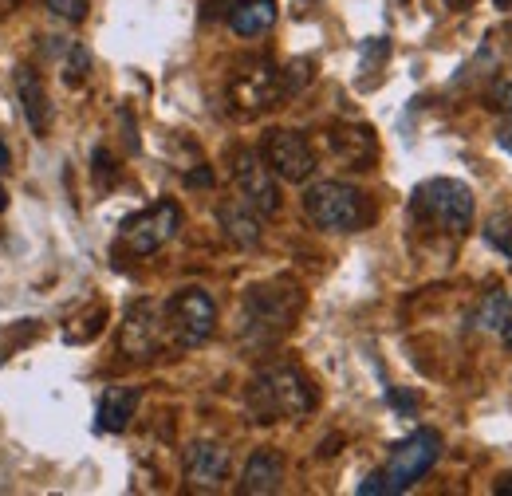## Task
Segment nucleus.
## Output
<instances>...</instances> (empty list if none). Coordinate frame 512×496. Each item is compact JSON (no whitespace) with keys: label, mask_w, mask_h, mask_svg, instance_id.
<instances>
[{"label":"nucleus","mask_w":512,"mask_h":496,"mask_svg":"<svg viewBox=\"0 0 512 496\" xmlns=\"http://www.w3.org/2000/svg\"><path fill=\"white\" fill-rule=\"evenodd\" d=\"M497 496H512V477H501V481H497Z\"/></svg>","instance_id":"nucleus-25"},{"label":"nucleus","mask_w":512,"mask_h":496,"mask_svg":"<svg viewBox=\"0 0 512 496\" xmlns=\"http://www.w3.org/2000/svg\"><path fill=\"white\" fill-rule=\"evenodd\" d=\"M229 24L237 36H264L276 24V0H237Z\"/></svg>","instance_id":"nucleus-16"},{"label":"nucleus","mask_w":512,"mask_h":496,"mask_svg":"<svg viewBox=\"0 0 512 496\" xmlns=\"http://www.w3.org/2000/svg\"><path fill=\"white\" fill-rule=\"evenodd\" d=\"M493 107H501L505 115H512V83H497L493 87Z\"/></svg>","instance_id":"nucleus-21"},{"label":"nucleus","mask_w":512,"mask_h":496,"mask_svg":"<svg viewBox=\"0 0 512 496\" xmlns=\"http://www.w3.org/2000/svg\"><path fill=\"white\" fill-rule=\"evenodd\" d=\"M485 241L512 260V213H493L485 221Z\"/></svg>","instance_id":"nucleus-17"},{"label":"nucleus","mask_w":512,"mask_h":496,"mask_svg":"<svg viewBox=\"0 0 512 496\" xmlns=\"http://www.w3.org/2000/svg\"><path fill=\"white\" fill-rule=\"evenodd\" d=\"M268 170L280 178V182H308L312 170H316V150L312 142L300 134V130H288V126H276L264 134V154Z\"/></svg>","instance_id":"nucleus-8"},{"label":"nucleus","mask_w":512,"mask_h":496,"mask_svg":"<svg viewBox=\"0 0 512 496\" xmlns=\"http://www.w3.org/2000/svg\"><path fill=\"white\" fill-rule=\"evenodd\" d=\"M16 99L24 107V119L32 126V134H44L48 130V91L32 67H16Z\"/></svg>","instance_id":"nucleus-14"},{"label":"nucleus","mask_w":512,"mask_h":496,"mask_svg":"<svg viewBox=\"0 0 512 496\" xmlns=\"http://www.w3.org/2000/svg\"><path fill=\"white\" fill-rule=\"evenodd\" d=\"M501 339L512 347V304L505 308V319H501Z\"/></svg>","instance_id":"nucleus-22"},{"label":"nucleus","mask_w":512,"mask_h":496,"mask_svg":"<svg viewBox=\"0 0 512 496\" xmlns=\"http://www.w3.org/2000/svg\"><path fill=\"white\" fill-rule=\"evenodd\" d=\"M87 67H91L87 48H83V44H71V48H67V83L83 79V75H87Z\"/></svg>","instance_id":"nucleus-19"},{"label":"nucleus","mask_w":512,"mask_h":496,"mask_svg":"<svg viewBox=\"0 0 512 496\" xmlns=\"http://www.w3.org/2000/svg\"><path fill=\"white\" fill-rule=\"evenodd\" d=\"M280 485H284V457H280V449H256L253 457H249V465H245V473H241V493L249 496H268V493H280Z\"/></svg>","instance_id":"nucleus-12"},{"label":"nucleus","mask_w":512,"mask_h":496,"mask_svg":"<svg viewBox=\"0 0 512 496\" xmlns=\"http://www.w3.org/2000/svg\"><path fill=\"white\" fill-rule=\"evenodd\" d=\"M44 8L56 12L67 24H79V20L87 16V0H44Z\"/></svg>","instance_id":"nucleus-18"},{"label":"nucleus","mask_w":512,"mask_h":496,"mask_svg":"<svg viewBox=\"0 0 512 496\" xmlns=\"http://www.w3.org/2000/svg\"><path fill=\"white\" fill-rule=\"evenodd\" d=\"M497 146L512 154V126H501V130H497Z\"/></svg>","instance_id":"nucleus-23"},{"label":"nucleus","mask_w":512,"mask_h":496,"mask_svg":"<svg viewBox=\"0 0 512 496\" xmlns=\"http://www.w3.org/2000/svg\"><path fill=\"white\" fill-rule=\"evenodd\" d=\"M438 457H442V437H438V430H414L406 441H398L383 469L386 496L414 489L438 465Z\"/></svg>","instance_id":"nucleus-5"},{"label":"nucleus","mask_w":512,"mask_h":496,"mask_svg":"<svg viewBox=\"0 0 512 496\" xmlns=\"http://www.w3.org/2000/svg\"><path fill=\"white\" fill-rule=\"evenodd\" d=\"M304 213L323 233H355L367 225V201L347 182H316L304 193Z\"/></svg>","instance_id":"nucleus-4"},{"label":"nucleus","mask_w":512,"mask_h":496,"mask_svg":"<svg viewBox=\"0 0 512 496\" xmlns=\"http://www.w3.org/2000/svg\"><path fill=\"white\" fill-rule=\"evenodd\" d=\"M229 477V449L221 441H190L186 445V481L190 489L213 493Z\"/></svg>","instance_id":"nucleus-11"},{"label":"nucleus","mask_w":512,"mask_h":496,"mask_svg":"<svg viewBox=\"0 0 512 496\" xmlns=\"http://www.w3.org/2000/svg\"><path fill=\"white\" fill-rule=\"evenodd\" d=\"M4 170H12V154H8V146H4V138H0V174Z\"/></svg>","instance_id":"nucleus-24"},{"label":"nucleus","mask_w":512,"mask_h":496,"mask_svg":"<svg viewBox=\"0 0 512 496\" xmlns=\"http://www.w3.org/2000/svg\"><path fill=\"white\" fill-rule=\"evenodd\" d=\"M473 209H477L473 189L465 182H457V178H430V182H422L414 189V213L426 217L430 225H438L449 237L469 233Z\"/></svg>","instance_id":"nucleus-3"},{"label":"nucleus","mask_w":512,"mask_h":496,"mask_svg":"<svg viewBox=\"0 0 512 496\" xmlns=\"http://www.w3.org/2000/svg\"><path fill=\"white\" fill-rule=\"evenodd\" d=\"M166 323H170V335L182 343V347H197L213 335L217 327V300L205 292V288H182L174 292V300L166 304Z\"/></svg>","instance_id":"nucleus-7"},{"label":"nucleus","mask_w":512,"mask_h":496,"mask_svg":"<svg viewBox=\"0 0 512 496\" xmlns=\"http://www.w3.org/2000/svg\"><path fill=\"white\" fill-rule=\"evenodd\" d=\"M304 308V292L296 284H256L245 292V308H241V339L245 343H272L280 339L296 311Z\"/></svg>","instance_id":"nucleus-2"},{"label":"nucleus","mask_w":512,"mask_h":496,"mask_svg":"<svg viewBox=\"0 0 512 496\" xmlns=\"http://www.w3.org/2000/svg\"><path fill=\"white\" fill-rule=\"evenodd\" d=\"M8 209V193H4V186H0V213Z\"/></svg>","instance_id":"nucleus-26"},{"label":"nucleus","mask_w":512,"mask_h":496,"mask_svg":"<svg viewBox=\"0 0 512 496\" xmlns=\"http://www.w3.org/2000/svg\"><path fill=\"white\" fill-rule=\"evenodd\" d=\"M138 398H142L138 386H111L99 402V430L103 434H123L130 418H134V410H138Z\"/></svg>","instance_id":"nucleus-15"},{"label":"nucleus","mask_w":512,"mask_h":496,"mask_svg":"<svg viewBox=\"0 0 512 496\" xmlns=\"http://www.w3.org/2000/svg\"><path fill=\"white\" fill-rule=\"evenodd\" d=\"M217 221H221V229H225V237L233 241V245L241 248H256L260 245V213L249 209L241 197H233V201H221V209H217Z\"/></svg>","instance_id":"nucleus-13"},{"label":"nucleus","mask_w":512,"mask_h":496,"mask_svg":"<svg viewBox=\"0 0 512 496\" xmlns=\"http://www.w3.org/2000/svg\"><path fill=\"white\" fill-rule=\"evenodd\" d=\"M119 347L134 363H146V359L158 355V347H162V311H158V304H150V300L130 304L127 319H123Z\"/></svg>","instance_id":"nucleus-10"},{"label":"nucleus","mask_w":512,"mask_h":496,"mask_svg":"<svg viewBox=\"0 0 512 496\" xmlns=\"http://www.w3.org/2000/svg\"><path fill=\"white\" fill-rule=\"evenodd\" d=\"M505 296L501 292H493L485 304H481V327H501V319H505Z\"/></svg>","instance_id":"nucleus-20"},{"label":"nucleus","mask_w":512,"mask_h":496,"mask_svg":"<svg viewBox=\"0 0 512 496\" xmlns=\"http://www.w3.org/2000/svg\"><path fill=\"white\" fill-rule=\"evenodd\" d=\"M249 410L256 422L276 418H304L316 410V390L296 367H268L249 386Z\"/></svg>","instance_id":"nucleus-1"},{"label":"nucleus","mask_w":512,"mask_h":496,"mask_svg":"<svg viewBox=\"0 0 512 496\" xmlns=\"http://www.w3.org/2000/svg\"><path fill=\"white\" fill-rule=\"evenodd\" d=\"M178 229H182V209H178V201L162 197L150 209L123 221V245H127L130 256H150L162 245H170L178 237Z\"/></svg>","instance_id":"nucleus-6"},{"label":"nucleus","mask_w":512,"mask_h":496,"mask_svg":"<svg viewBox=\"0 0 512 496\" xmlns=\"http://www.w3.org/2000/svg\"><path fill=\"white\" fill-rule=\"evenodd\" d=\"M233 186L237 197L256 209L260 217H272L280 213V186H276V174L268 170V162L253 154V150H237L233 154Z\"/></svg>","instance_id":"nucleus-9"}]
</instances>
